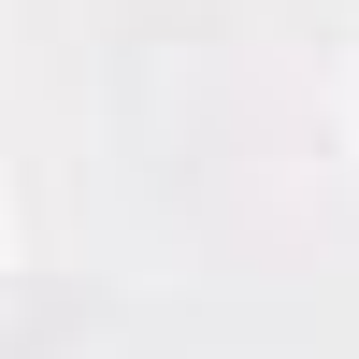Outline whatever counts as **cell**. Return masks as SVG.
Here are the masks:
<instances>
[{"mask_svg": "<svg viewBox=\"0 0 359 359\" xmlns=\"http://www.w3.org/2000/svg\"><path fill=\"white\" fill-rule=\"evenodd\" d=\"M115 359H187V345H115Z\"/></svg>", "mask_w": 359, "mask_h": 359, "instance_id": "obj_1", "label": "cell"}, {"mask_svg": "<svg viewBox=\"0 0 359 359\" xmlns=\"http://www.w3.org/2000/svg\"><path fill=\"white\" fill-rule=\"evenodd\" d=\"M0 273H15V230H0Z\"/></svg>", "mask_w": 359, "mask_h": 359, "instance_id": "obj_2", "label": "cell"}]
</instances>
